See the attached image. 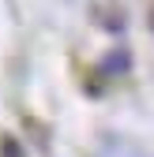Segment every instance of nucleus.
<instances>
[{"instance_id": "1", "label": "nucleus", "mask_w": 154, "mask_h": 157, "mask_svg": "<svg viewBox=\"0 0 154 157\" xmlns=\"http://www.w3.org/2000/svg\"><path fill=\"white\" fill-rule=\"evenodd\" d=\"M0 157H26V150L15 135H0Z\"/></svg>"}, {"instance_id": "2", "label": "nucleus", "mask_w": 154, "mask_h": 157, "mask_svg": "<svg viewBox=\"0 0 154 157\" xmlns=\"http://www.w3.org/2000/svg\"><path fill=\"white\" fill-rule=\"evenodd\" d=\"M150 26H154V19H150Z\"/></svg>"}]
</instances>
